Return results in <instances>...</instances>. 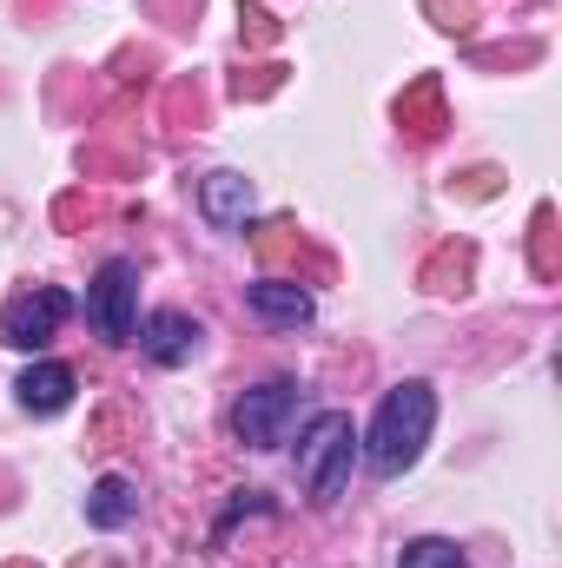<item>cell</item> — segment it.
<instances>
[{"label":"cell","instance_id":"obj_5","mask_svg":"<svg viewBox=\"0 0 562 568\" xmlns=\"http://www.w3.org/2000/svg\"><path fill=\"white\" fill-rule=\"evenodd\" d=\"M67 317H73V297H67L60 284H33V291H20V297L0 311V344H13V351H47Z\"/></svg>","mask_w":562,"mask_h":568},{"label":"cell","instance_id":"obj_11","mask_svg":"<svg viewBox=\"0 0 562 568\" xmlns=\"http://www.w3.org/2000/svg\"><path fill=\"white\" fill-rule=\"evenodd\" d=\"M398 568H470V562H463L456 542H443V536H418V542H404Z\"/></svg>","mask_w":562,"mask_h":568},{"label":"cell","instance_id":"obj_3","mask_svg":"<svg viewBox=\"0 0 562 568\" xmlns=\"http://www.w3.org/2000/svg\"><path fill=\"white\" fill-rule=\"evenodd\" d=\"M298 417H304V390H298L291 377H272V384H259V390L239 397L232 429H239L245 449H279V443H291Z\"/></svg>","mask_w":562,"mask_h":568},{"label":"cell","instance_id":"obj_1","mask_svg":"<svg viewBox=\"0 0 562 568\" xmlns=\"http://www.w3.org/2000/svg\"><path fill=\"white\" fill-rule=\"evenodd\" d=\"M430 429H436V390H430L423 377H404L398 390H384L371 429L358 436V456H364L371 476H404V469L423 456Z\"/></svg>","mask_w":562,"mask_h":568},{"label":"cell","instance_id":"obj_6","mask_svg":"<svg viewBox=\"0 0 562 568\" xmlns=\"http://www.w3.org/2000/svg\"><path fill=\"white\" fill-rule=\"evenodd\" d=\"M140 351L159 364V371H179V364H192L199 357V317H185V311H152V317H140Z\"/></svg>","mask_w":562,"mask_h":568},{"label":"cell","instance_id":"obj_9","mask_svg":"<svg viewBox=\"0 0 562 568\" xmlns=\"http://www.w3.org/2000/svg\"><path fill=\"white\" fill-rule=\"evenodd\" d=\"M245 304H252V317H265V324H279V331H298V324H311V291L291 278H259L245 291Z\"/></svg>","mask_w":562,"mask_h":568},{"label":"cell","instance_id":"obj_8","mask_svg":"<svg viewBox=\"0 0 562 568\" xmlns=\"http://www.w3.org/2000/svg\"><path fill=\"white\" fill-rule=\"evenodd\" d=\"M252 205H259V192H252L245 172H205V179H199V212H205L219 232H239V225L252 219Z\"/></svg>","mask_w":562,"mask_h":568},{"label":"cell","instance_id":"obj_10","mask_svg":"<svg viewBox=\"0 0 562 568\" xmlns=\"http://www.w3.org/2000/svg\"><path fill=\"white\" fill-rule=\"evenodd\" d=\"M140 516V489L127 483V476H100L93 489H87V523L93 529H127Z\"/></svg>","mask_w":562,"mask_h":568},{"label":"cell","instance_id":"obj_7","mask_svg":"<svg viewBox=\"0 0 562 568\" xmlns=\"http://www.w3.org/2000/svg\"><path fill=\"white\" fill-rule=\"evenodd\" d=\"M73 390H80V377H73L67 364H53V357H33V364L20 371V384H13V397H20L27 417H60V410L73 404Z\"/></svg>","mask_w":562,"mask_h":568},{"label":"cell","instance_id":"obj_4","mask_svg":"<svg viewBox=\"0 0 562 568\" xmlns=\"http://www.w3.org/2000/svg\"><path fill=\"white\" fill-rule=\"evenodd\" d=\"M87 324L107 344H133V331H140V272H133V258L100 265V278L87 284Z\"/></svg>","mask_w":562,"mask_h":568},{"label":"cell","instance_id":"obj_2","mask_svg":"<svg viewBox=\"0 0 562 568\" xmlns=\"http://www.w3.org/2000/svg\"><path fill=\"white\" fill-rule=\"evenodd\" d=\"M351 463H358V429H351L344 410H318L311 424L298 429V489H304L318 509L344 496Z\"/></svg>","mask_w":562,"mask_h":568}]
</instances>
